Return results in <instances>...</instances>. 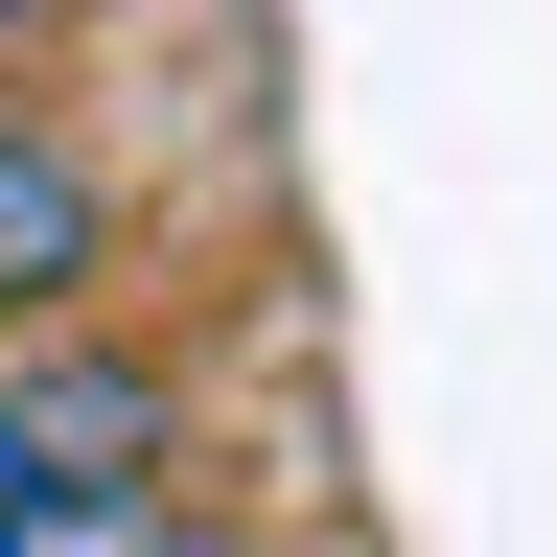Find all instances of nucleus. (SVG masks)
Segmentation results:
<instances>
[{
	"label": "nucleus",
	"instance_id": "3",
	"mask_svg": "<svg viewBox=\"0 0 557 557\" xmlns=\"http://www.w3.org/2000/svg\"><path fill=\"white\" fill-rule=\"evenodd\" d=\"M0 557H233L186 487H70V511H0Z\"/></svg>",
	"mask_w": 557,
	"mask_h": 557
},
{
	"label": "nucleus",
	"instance_id": "1",
	"mask_svg": "<svg viewBox=\"0 0 557 557\" xmlns=\"http://www.w3.org/2000/svg\"><path fill=\"white\" fill-rule=\"evenodd\" d=\"M163 465V372L139 348H0V511H70V487H139Z\"/></svg>",
	"mask_w": 557,
	"mask_h": 557
},
{
	"label": "nucleus",
	"instance_id": "2",
	"mask_svg": "<svg viewBox=\"0 0 557 557\" xmlns=\"http://www.w3.org/2000/svg\"><path fill=\"white\" fill-rule=\"evenodd\" d=\"M94 256H116V209H94V163H70L47 116H0V348L94 302Z\"/></svg>",
	"mask_w": 557,
	"mask_h": 557
},
{
	"label": "nucleus",
	"instance_id": "4",
	"mask_svg": "<svg viewBox=\"0 0 557 557\" xmlns=\"http://www.w3.org/2000/svg\"><path fill=\"white\" fill-rule=\"evenodd\" d=\"M0 24H47V0H0Z\"/></svg>",
	"mask_w": 557,
	"mask_h": 557
}]
</instances>
